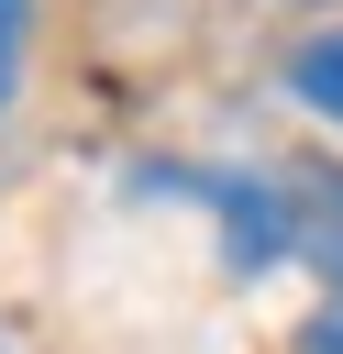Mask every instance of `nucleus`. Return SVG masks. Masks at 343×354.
<instances>
[{"instance_id": "obj_1", "label": "nucleus", "mask_w": 343, "mask_h": 354, "mask_svg": "<svg viewBox=\"0 0 343 354\" xmlns=\"http://www.w3.org/2000/svg\"><path fill=\"white\" fill-rule=\"evenodd\" d=\"M288 100H299L310 122H332V133H343V22H321V33H299V44H288Z\"/></svg>"}, {"instance_id": "obj_2", "label": "nucleus", "mask_w": 343, "mask_h": 354, "mask_svg": "<svg viewBox=\"0 0 343 354\" xmlns=\"http://www.w3.org/2000/svg\"><path fill=\"white\" fill-rule=\"evenodd\" d=\"M299 243H310V266H321L332 299H343V177H310V199H299Z\"/></svg>"}, {"instance_id": "obj_3", "label": "nucleus", "mask_w": 343, "mask_h": 354, "mask_svg": "<svg viewBox=\"0 0 343 354\" xmlns=\"http://www.w3.org/2000/svg\"><path fill=\"white\" fill-rule=\"evenodd\" d=\"M22 33H33V0H0V111L22 88Z\"/></svg>"}, {"instance_id": "obj_4", "label": "nucleus", "mask_w": 343, "mask_h": 354, "mask_svg": "<svg viewBox=\"0 0 343 354\" xmlns=\"http://www.w3.org/2000/svg\"><path fill=\"white\" fill-rule=\"evenodd\" d=\"M299 354H343V299H332V310H310V321H299Z\"/></svg>"}]
</instances>
